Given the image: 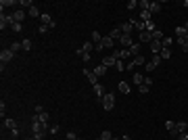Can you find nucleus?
I'll list each match as a JSON object with an SVG mask.
<instances>
[{"label":"nucleus","instance_id":"2","mask_svg":"<svg viewBox=\"0 0 188 140\" xmlns=\"http://www.w3.org/2000/svg\"><path fill=\"white\" fill-rule=\"evenodd\" d=\"M100 105L105 107V111H113V109H115V94H113V92H107V94L100 98Z\"/></svg>","mask_w":188,"mask_h":140},{"label":"nucleus","instance_id":"47","mask_svg":"<svg viewBox=\"0 0 188 140\" xmlns=\"http://www.w3.org/2000/svg\"><path fill=\"white\" fill-rule=\"evenodd\" d=\"M144 67H146V71H153V69H155V63H153V61H148Z\"/></svg>","mask_w":188,"mask_h":140},{"label":"nucleus","instance_id":"44","mask_svg":"<svg viewBox=\"0 0 188 140\" xmlns=\"http://www.w3.org/2000/svg\"><path fill=\"white\" fill-rule=\"evenodd\" d=\"M59 125H57V123H54V125H50V128H48V132H50V134H59Z\"/></svg>","mask_w":188,"mask_h":140},{"label":"nucleus","instance_id":"29","mask_svg":"<svg viewBox=\"0 0 188 140\" xmlns=\"http://www.w3.org/2000/svg\"><path fill=\"white\" fill-rule=\"evenodd\" d=\"M163 38H165V34H163L161 29H155V32H153V40H159V42H161Z\"/></svg>","mask_w":188,"mask_h":140},{"label":"nucleus","instance_id":"26","mask_svg":"<svg viewBox=\"0 0 188 140\" xmlns=\"http://www.w3.org/2000/svg\"><path fill=\"white\" fill-rule=\"evenodd\" d=\"M148 11H151V13H159V11H161V2H151V6H148Z\"/></svg>","mask_w":188,"mask_h":140},{"label":"nucleus","instance_id":"37","mask_svg":"<svg viewBox=\"0 0 188 140\" xmlns=\"http://www.w3.org/2000/svg\"><path fill=\"white\" fill-rule=\"evenodd\" d=\"M21 46L23 50H32V40H21Z\"/></svg>","mask_w":188,"mask_h":140},{"label":"nucleus","instance_id":"45","mask_svg":"<svg viewBox=\"0 0 188 140\" xmlns=\"http://www.w3.org/2000/svg\"><path fill=\"white\" fill-rule=\"evenodd\" d=\"M115 67H117V71H126V63H123V61H117Z\"/></svg>","mask_w":188,"mask_h":140},{"label":"nucleus","instance_id":"28","mask_svg":"<svg viewBox=\"0 0 188 140\" xmlns=\"http://www.w3.org/2000/svg\"><path fill=\"white\" fill-rule=\"evenodd\" d=\"M27 13H29V17H42V13L38 11V6H32V9H27Z\"/></svg>","mask_w":188,"mask_h":140},{"label":"nucleus","instance_id":"27","mask_svg":"<svg viewBox=\"0 0 188 140\" xmlns=\"http://www.w3.org/2000/svg\"><path fill=\"white\" fill-rule=\"evenodd\" d=\"M159 57H161V59H171V48H161Z\"/></svg>","mask_w":188,"mask_h":140},{"label":"nucleus","instance_id":"1","mask_svg":"<svg viewBox=\"0 0 188 140\" xmlns=\"http://www.w3.org/2000/svg\"><path fill=\"white\" fill-rule=\"evenodd\" d=\"M32 130H34V140H42L46 130H48V123H42L38 119V115H34V119H32Z\"/></svg>","mask_w":188,"mask_h":140},{"label":"nucleus","instance_id":"4","mask_svg":"<svg viewBox=\"0 0 188 140\" xmlns=\"http://www.w3.org/2000/svg\"><path fill=\"white\" fill-rule=\"evenodd\" d=\"M151 86H153V79L144 78V84L138 86V92H140V94H148V92H151Z\"/></svg>","mask_w":188,"mask_h":140},{"label":"nucleus","instance_id":"9","mask_svg":"<svg viewBox=\"0 0 188 140\" xmlns=\"http://www.w3.org/2000/svg\"><path fill=\"white\" fill-rule=\"evenodd\" d=\"M119 42H121V46H123V48H130V46L136 42V40H132V36H126V34H123V36L119 38Z\"/></svg>","mask_w":188,"mask_h":140},{"label":"nucleus","instance_id":"54","mask_svg":"<svg viewBox=\"0 0 188 140\" xmlns=\"http://www.w3.org/2000/svg\"><path fill=\"white\" fill-rule=\"evenodd\" d=\"M182 50H184V53H188V42H184V44H182Z\"/></svg>","mask_w":188,"mask_h":140},{"label":"nucleus","instance_id":"53","mask_svg":"<svg viewBox=\"0 0 188 140\" xmlns=\"http://www.w3.org/2000/svg\"><path fill=\"white\" fill-rule=\"evenodd\" d=\"M4 109H6V107H4V100H2V103H0V115H2V117H4Z\"/></svg>","mask_w":188,"mask_h":140},{"label":"nucleus","instance_id":"51","mask_svg":"<svg viewBox=\"0 0 188 140\" xmlns=\"http://www.w3.org/2000/svg\"><path fill=\"white\" fill-rule=\"evenodd\" d=\"M178 140H188V132H182V134L178 136Z\"/></svg>","mask_w":188,"mask_h":140},{"label":"nucleus","instance_id":"31","mask_svg":"<svg viewBox=\"0 0 188 140\" xmlns=\"http://www.w3.org/2000/svg\"><path fill=\"white\" fill-rule=\"evenodd\" d=\"M82 50H84V53H88V54H90V53H92V50H94V44H92V42H86L84 46H82Z\"/></svg>","mask_w":188,"mask_h":140},{"label":"nucleus","instance_id":"7","mask_svg":"<svg viewBox=\"0 0 188 140\" xmlns=\"http://www.w3.org/2000/svg\"><path fill=\"white\" fill-rule=\"evenodd\" d=\"M84 73H86V78H88V82H90L92 86H96V84H98V75H96L94 71H90L88 67H86V69H84Z\"/></svg>","mask_w":188,"mask_h":140},{"label":"nucleus","instance_id":"58","mask_svg":"<svg viewBox=\"0 0 188 140\" xmlns=\"http://www.w3.org/2000/svg\"><path fill=\"white\" fill-rule=\"evenodd\" d=\"M113 140H121V138H113Z\"/></svg>","mask_w":188,"mask_h":140},{"label":"nucleus","instance_id":"57","mask_svg":"<svg viewBox=\"0 0 188 140\" xmlns=\"http://www.w3.org/2000/svg\"><path fill=\"white\" fill-rule=\"evenodd\" d=\"M75 140H84V138H79V136H77V138H75Z\"/></svg>","mask_w":188,"mask_h":140},{"label":"nucleus","instance_id":"35","mask_svg":"<svg viewBox=\"0 0 188 140\" xmlns=\"http://www.w3.org/2000/svg\"><path fill=\"white\" fill-rule=\"evenodd\" d=\"M171 42H173L171 38H163V40H161V46H163V48H171Z\"/></svg>","mask_w":188,"mask_h":140},{"label":"nucleus","instance_id":"49","mask_svg":"<svg viewBox=\"0 0 188 140\" xmlns=\"http://www.w3.org/2000/svg\"><path fill=\"white\" fill-rule=\"evenodd\" d=\"M21 6H27V9H32V0H21Z\"/></svg>","mask_w":188,"mask_h":140},{"label":"nucleus","instance_id":"43","mask_svg":"<svg viewBox=\"0 0 188 140\" xmlns=\"http://www.w3.org/2000/svg\"><path fill=\"white\" fill-rule=\"evenodd\" d=\"M165 128H167V132H171L173 128H176V121H171V119L169 121H165Z\"/></svg>","mask_w":188,"mask_h":140},{"label":"nucleus","instance_id":"38","mask_svg":"<svg viewBox=\"0 0 188 140\" xmlns=\"http://www.w3.org/2000/svg\"><path fill=\"white\" fill-rule=\"evenodd\" d=\"M155 29H157V27H155V21H146V32H151V34H153Z\"/></svg>","mask_w":188,"mask_h":140},{"label":"nucleus","instance_id":"21","mask_svg":"<svg viewBox=\"0 0 188 140\" xmlns=\"http://www.w3.org/2000/svg\"><path fill=\"white\" fill-rule=\"evenodd\" d=\"M92 88H94V94H96V98L100 100V98L105 96V94H103V90H105V88L100 86V84H96V86H92Z\"/></svg>","mask_w":188,"mask_h":140},{"label":"nucleus","instance_id":"36","mask_svg":"<svg viewBox=\"0 0 188 140\" xmlns=\"http://www.w3.org/2000/svg\"><path fill=\"white\" fill-rule=\"evenodd\" d=\"M100 140H113V134L109 130H105L103 134H100Z\"/></svg>","mask_w":188,"mask_h":140},{"label":"nucleus","instance_id":"24","mask_svg":"<svg viewBox=\"0 0 188 140\" xmlns=\"http://www.w3.org/2000/svg\"><path fill=\"white\" fill-rule=\"evenodd\" d=\"M109 36H111L113 40H119L121 36H123V34H121V27H115V29H111V34H109Z\"/></svg>","mask_w":188,"mask_h":140},{"label":"nucleus","instance_id":"42","mask_svg":"<svg viewBox=\"0 0 188 140\" xmlns=\"http://www.w3.org/2000/svg\"><path fill=\"white\" fill-rule=\"evenodd\" d=\"M11 4H15V0H2V2H0L2 11H4V6H11Z\"/></svg>","mask_w":188,"mask_h":140},{"label":"nucleus","instance_id":"33","mask_svg":"<svg viewBox=\"0 0 188 140\" xmlns=\"http://www.w3.org/2000/svg\"><path fill=\"white\" fill-rule=\"evenodd\" d=\"M138 6H140V11H148L151 2H148V0H140V2H138Z\"/></svg>","mask_w":188,"mask_h":140},{"label":"nucleus","instance_id":"14","mask_svg":"<svg viewBox=\"0 0 188 140\" xmlns=\"http://www.w3.org/2000/svg\"><path fill=\"white\" fill-rule=\"evenodd\" d=\"M13 19H15V23H23L25 13H23V11H15V13H13Z\"/></svg>","mask_w":188,"mask_h":140},{"label":"nucleus","instance_id":"19","mask_svg":"<svg viewBox=\"0 0 188 140\" xmlns=\"http://www.w3.org/2000/svg\"><path fill=\"white\" fill-rule=\"evenodd\" d=\"M128 50H130V54H132V57L140 54V42H134V44H132V46L128 48Z\"/></svg>","mask_w":188,"mask_h":140},{"label":"nucleus","instance_id":"39","mask_svg":"<svg viewBox=\"0 0 188 140\" xmlns=\"http://www.w3.org/2000/svg\"><path fill=\"white\" fill-rule=\"evenodd\" d=\"M9 48H11V50H13V53H17L19 48H23V46H21V42H13V44H11V46H9Z\"/></svg>","mask_w":188,"mask_h":140},{"label":"nucleus","instance_id":"30","mask_svg":"<svg viewBox=\"0 0 188 140\" xmlns=\"http://www.w3.org/2000/svg\"><path fill=\"white\" fill-rule=\"evenodd\" d=\"M90 38H92V44H98L100 40H103V36L98 34V32H92V34H90Z\"/></svg>","mask_w":188,"mask_h":140},{"label":"nucleus","instance_id":"17","mask_svg":"<svg viewBox=\"0 0 188 140\" xmlns=\"http://www.w3.org/2000/svg\"><path fill=\"white\" fill-rule=\"evenodd\" d=\"M132 21H134V29H138V34L146 29V23H144V21H138V19H132Z\"/></svg>","mask_w":188,"mask_h":140},{"label":"nucleus","instance_id":"10","mask_svg":"<svg viewBox=\"0 0 188 140\" xmlns=\"http://www.w3.org/2000/svg\"><path fill=\"white\" fill-rule=\"evenodd\" d=\"M188 36V29L184 25H180V27H176V40H184Z\"/></svg>","mask_w":188,"mask_h":140},{"label":"nucleus","instance_id":"3","mask_svg":"<svg viewBox=\"0 0 188 140\" xmlns=\"http://www.w3.org/2000/svg\"><path fill=\"white\" fill-rule=\"evenodd\" d=\"M15 25V19H13V15H4L2 13V17H0V29L4 32L6 27H13Z\"/></svg>","mask_w":188,"mask_h":140},{"label":"nucleus","instance_id":"18","mask_svg":"<svg viewBox=\"0 0 188 140\" xmlns=\"http://www.w3.org/2000/svg\"><path fill=\"white\" fill-rule=\"evenodd\" d=\"M103 46L105 48H113V46H115V40H113L111 36H105L103 38Z\"/></svg>","mask_w":188,"mask_h":140},{"label":"nucleus","instance_id":"22","mask_svg":"<svg viewBox=\"0 0 188 140\" xmlns=\"http://www.w3.org/2000/svg\"><path fill=\"white\" fill-rule=\"evenodd\" d=\"M4 125H6L9 130H17V121H15V119H11V117L4 119Z\"/></svg>","mask_w":188,"mask_h":140},{"label":"nucleus","instance_id":"11","mask_svg":"<svg viewBox=\"0 0 188 140\" xmlns=\"http://www.w3.org/2000/svg\"><path fill=\"white\" fill-rule=\"evenodd\" d=\"M132 29H134V21H132V19H130L128 23H123V25H121V34L130 36V34H132Z\"/></svg>","mask_w":188,"mask_h":140},{"label":"nucleus","instance_id":"55","mask_svg":"<svg viewBox=\"0 0 188 140\" xmlns=\"http://www.w3.org/2000/svg\"><path fill=\"white\" fill-rule=\"evenodd\" d=\"M121 140H132V138H130V136H121Z\"/></svg>","mask_w":188,"mask_h":140},{"label":"nucleus","instance_id":"23","mask_svg":"<svg viewBox=\"0 0 188 140\" xmlns=\"http://www.w3.org/2000/svg\"><path fill=\"white\" fill-rule=\"evenodd\" d=\"M132 63H134V67H136V65H146V61H144V57H142V54H136V57L132 59Z\"/></svg>","mask_w":188,"mask_h":140},{"label":"nucleus","instance_id":"48","mask_svg":"<svg viewBox=\"0 0 188 140\" xmlns=\"http://www.w3.org/2000/svg\"><path fill=\"white\" fill-rule=\"evenodd\" d=\"M75 138H77L75 132H67V140H75Z\"/></svg>","mask_w":188,"mask_h":140},{"label":"nucleus","instance_id":"41","mask_svg":"<svg viewBox=\"0 0 188 140\" xmlns=\"http://www.w3.org/2000/svg\"><path fill=\"white\" fill-rule=\"evenodd\" d=\"M161 57H159V54H153V63H155V67H159V65H161Z\"/></svg>","mask_w":188,"mask_h":140},{"label":"nucleus","instance_id":"8","mask_svg":"<svg viewBox=\"0 0 188 140\" xmlns=\"http://www.w3.org/2000/svg\"><path fill=\"white\" fill-rule=\"evenodd\" d=\"M40 23L46 27H54V21H52V17L48 15V13H42V17H40Z\"/></svg>","mask_w":188,"mask_h":140},{"label":"nucleus","instance_id":"50","mask_svg":"<svg viewBox=\"0 0 188 140\" xmlns=\"http://www.w3.org/2000/svg\"><path fill=\"white\" fill-rule=\"evenodd\" d=\"M103 48H105V46H103V40H100L98 44H94V50H103Z\"/></svg>","mask_w":188,"mask_h":140},{"label":"nucleus","instance_id":"15","mask_svg":"<svg viewBox=\"0 0 188 140\" xmlns=\"http://www.w3.org/2000/svg\"><path fill=\"white\" fill-rule=\"evenodd\" d=\"M140 21H153V13L151 11H140Z\"/></svg>","mask_w":188,"mask_h":140},{"label":"nucleus","instance_id":"20","mask_svg":"<svg viewBox=\"0 0 188 140\" xmlns=\"http://www.w3.org/2000/svg\"><path fill=\"white\" fill-rule=\"evenodd\" d=\"M132 82H134L136 86H140V84H144V75H142V73H134V75H132Z\"/></svg>","mask_w":188,"mask_h":140},{"label":"nucleus","instance_id":"25","mask_svg":"<svg viewBox=\"0 0 188 140\" xmlns=\"http://www.w3.org/2000/svg\"><path fill=\"white\" fill-rule=\"evenodd\" d=\"M94 73H96V75H98V78H103L105 73H107V67H105L103 63H100V65H98V67H96V69H94Z\"/></svg>","mask_w":188,"mask_h":140},{"label":"nucleus","instance_id":"5","mask_svg":"<svg viewBox=\"0 0 188 140\" xmlns=\"http://www.w3.org/2000/svg\"><path fill=\"white\" fill-rule=\"evenodd\" d=\"M13 57H15V53H13L11 48H4V50L0 53V61H2V65L9 63V61H13Z\"/></svg>","mask_w":188,"mask_h":140},{"label":"nucleus","instance_id":"46","mask_svg":"<svg viewBox=\"0 0 188 140\" xmlns=\"http://www.w3.org/2000/svg\"><path fill=\"white\" fill-rule=\"evenodd\" d=\"M11 29H13V32H21V29H23V23H15Z\"/></svg>","mask_w":188,"mask_h":140},{"label":"nucleus","instance_id":"32","mask_svg":"<svg viewBox=\"0 0 188 140\" xmlns=\"http://www.w3.org/2000/svg\"><path fill=\"white\" fill-rule=\"evenodd\" d=\"M119 90H121V94H130V86L126 82H119Z\"/></svg>","mask_w":188,"mask_h":140},{"label":"nucleus","instance_id":"56","mask_svg":"<svg viewBox=\"0 0 188 140\" xmlns=\"http://www.w3.org/2000/svg\"><path fill=\"white\" fill-rule=\"evenodd\" d=\"M184 27H186V29H188V21H186V23H184Z\"/></svg>","mask_w":188,"mask_h":140},{"label":"nucleus","instance_id":"52","mask_svg":"<svg viewBox=\"0 0 188 140\" xmlns=\"http://www.w3.org/2000/svg\"><path fill=\"white\" fill-rule=\"evenodd\" d=\"M46 29H48L46 25H40V27H38V34H46Z\"/></svg>","mask_w":188,"mask_h":140},{"label":"nucleus","instance_id":"34","mask_svg":"<svg viewBox=\"0 0 188 140\" xmlns=\"http://www.w3.org/2000/svg\"><path fill=\"white\" fill-rule=\"evenodd\" d=\"M38 119H40L42 123H48V119H50V115H48L46 111H44V113H40V115H38Z\"/></svg>","mask_w":188,"mask_h":140},{"label":"nucleus","instance_id":"12","mask_svg":"<svg viewBox=\"0 0 188 140\" xmlns=\"http://www.w3.org/2000/svg\"><path fill=\"white\" fill-rule=\"evenodd\" d=\"M148 46H151V53H153V54H159V53H161V48H163L159 40H153V42L148 44Z\"/></svg>","mask_w":188,"mask_h":140},{"label":"nucleus","instance_id":"16","mask_svg":"<svg viewBox=\"0 0 188 140\" xmlns=\"http://www.w3.org/2000/svg\"><path fill=\"white\" fill-rule=\"evenodd\" d=\"M176 130H178V136L182 132H188V123L186 121H176Z\"/></svg>","mask_w":188,"mask_h":140},{"label":"nucleus","instance_id":"6","mask_svg":"<svg viewBox=\"0 0 188 140\" xmlns=\"http://www.w3.org/2000/svg\"><path fill=\"white\" fill-rule=\"evenodd\" d=\"M138 42H146V44H151L153 42V34H151V32H140V34H138Z\"/></svg>","mask_w":188,"mask_h":140},{"label":"nucleus","instance_id":"40","mask_svg":"<svg viewBox=\"0 0 188 140\" xmlns=\"http://www.w3.org/2000/svg\"><path fill=\"white\" fill-rule=\"evenodd\" d=\"M126 6H128V11H134V9L138 6V2H136V0H130V2L126 4Z\"/></svg>","mask_w":188,"mask_h":140},{"label":"nucleus","instance_id":"13","mask_svg":"<svg viewBox=\"0 0 188 140\" xmlns=\"http://www.w3.org/2000/svg\"><path fill=\"white\" fill-rule=\"evenodd\" d=\"M103 65L107 67V69H109V67H115V65H117V59H115L113 54H111V57H105V59H103Z\"/></svg>","mask_w":188,"mask_h":140}]
</instances>
